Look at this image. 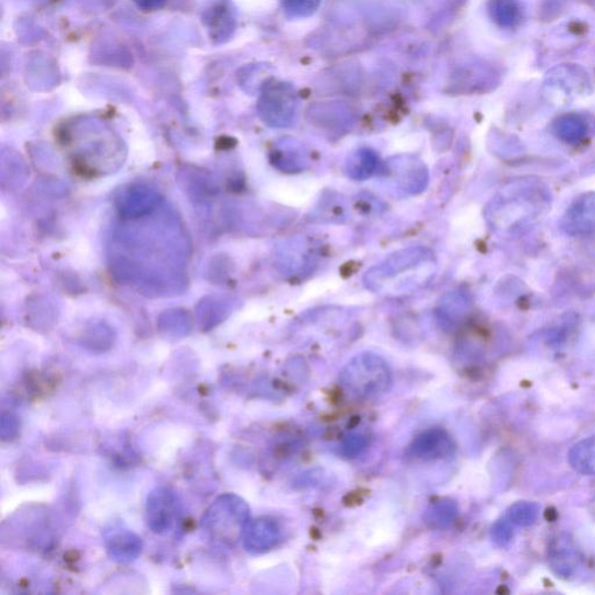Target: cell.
Segmentation results:
<instances>
[{"mask_svg":"<svg viewBox=\"0 0 595 595\" xmlns=\"http://www.w3.org/2000/svg\"><path fill=\"white\" fill-rule=\"evenodd\" d=\"M435 257L426 247H408L387 256L364 275V284L372 292L407 293L421 288L433 277Z\"/></svg>","mask_w":595,"mask_h":595,"instance_id":"cell-1","label":"cell"},{"mask_svg":"<svg viewBox=\"0 0 595 595\" xmlns=\"http://www.w3.org/2000/svg\"><path fill=\"white\" fill-rule=\"evenodd\" d=\"M339 381L348 396L367 400L390 390L392 372L383 357L374 353H361L342 369Z\"/></svg>","mask_w":595,"mask_h":595,"instance_id":"cell-2","label":"cell"},{"mask_svg":"<svg viewBox=\"0 0 595 595\" xmlns=\"http://www.w3.org/2000/svg\"><path fill=\"white\" fill-rule=\"evenodd\" d=\"M249 507L234 494L220 497L207 511L203 528L214 542L232 546L238 542L249 522Z\"/></svg>","mask_w":595,"mask_h":595,"instance_id":"cell-3","label":"cell"},{"mask_svg":"<svg viewBox=\"0 0 595 595\" xmlns=\"http://www.w3.org/2000/svg\"><path fill=\"white\" fill-rule=\"evenodd\" d=\"M387 185L404 196L424 192L429 183V171L418 156L401 154L390 157L381 170Z\"/></svg>","mask_w":595,"mask_h":595,"instance_id":"cell-4","label":"cell"},{"mask_svg":"<svg viewBox=\"0 0 595 595\" xmlns=\"http://www.w3.org/2000/svg\"><path fill=\"white\" fill-rule=\"evenodd\" d=\"M260 116L271 127H289L295 123L297 98L289 85L274 83L265 86L260 104Z\"/></svg>","mask_w":595,"mask_h":595,"instance_id":"cell-5","label":"cell"},{"mask_svg":"<svg viewBox=\"0 0 595 595\" xmlns=\"http://www.w3.org/2000/svg\"><path fill=\"white\" fill-rule=\"evenodd\" d=\"M589 76L583 68L565 64L550 71L544 82V91L549 99L570 100L589 88Z\"/></svg>","mask_w":595,"mask_h":595,"instance_id":"cell-6","label":"cell"},{"mask_svg":"<svg viewBox=\"0 0 595 595\" xmlns=\"http://www.w3.org/2000/svg\"><path fill=\"white\" fill-rule=\"evenodd\" d=\"M181 518V506L177 496L168 489H157L150 494L147 503V522L156 534H167L177 526Z\"/></svg>","mask_w":595,"mask_h":595,"instance_id":"cell-7","label":"cell"},{"mask_svg":"<svg viewBox=\"0 0 595 595\" xmlns=\"http://www.w3.org/2000/svg\"><path fill=\"white\" fill-rule=\"evenodd\" d=\"M243 544L252 554H264L277 547L282 539V529L274 518L263 516L249 521L243 533Z\"/></svg>","mask_w":595,"mask_h":595,"instance_id":"cell-8","label":"cell"},{"mask_svg":"<svg viewBox=\"0 0 595 595\" xmlns=\"http://www.w3.org/2000/svg\"><path fill=\"white\" fill-rule=\"evenodd\" d=\"M455 443L446 430L432 428L417 436L411 446L412 455L422 461H439L453 456Z\"/></svg>","mask_w":595,"mask_h":595,"instance_id":"cell-9","label":"cell"},{"mask_svg":"<svg viewBox=\"0 0 595 595\" xmlns=\"http://www.w3.org/2000/svg\"><path fill=\"white\" fill-rule=\"evenodd\" d=\"M563 227L572 235L595 232V193H587L571 205L566 211Z\"/></svg>","mask_w":595,"mask_h":595,"instance_id":"cell-10","label":"cell"},{"mask_svg":"<svg viewBox=\"0 0 595 595\" xmlns=\"http://www.w3.org/2000/svg\"><path fill=\"white\" fill-rule=\"evenodd\" d=\"M271 155L274 166L289 174H297L310 166L306 148L295 139H283Z\"/></svg>","mask_w":595,"mask_h":595,"instance_id":"cell-11","label":"cell"},{"mask_svg":"<svg viewBox=\"0 0 595 595\" xmlns=\"http://www.w3.org/2000/svg\"><path fill=\"white\" fill-rule=\"evenodd\" d=\"M580 563H582V557L568 539H559L551 546L549 564L557 576L572 577L577 572Z\"/></svg>","mask_w":595,"mask_h":595,"instance_id":"cell-12","label":"cell"},{"mask_svg":"<svg viewBox=\"0 0 595 595\" xmlns=\"http://www.w3.org/2000/svg\"><path fill=\"white\" fill-rule=\"evenodd\" d=\"M106 547L113 559L128 563L139 556L142 543L139 537L129 530L112 529L106 536Z\"/></svg>","mask_w":595,"mask_h":595,"instance_id":"cell-13","label":"cell"},{"mask_svg":"<svg viewBox=\"0 0 595 595\" xmlns=\"http://www.w3.org/2000/svg\"><path fill=\"white\" fill-rule=\"evenodd\" d=\"M383 163L379 156L370 148L356 149L347 157L346 172L354 181H365L372 176L381 174Z\"/></svg>","mask_w":595,"mask_h":595,"instance_id":"cell-14","label":"cell"},{"mask_svg":"<svg viewBox=\"0 0 595 595\" xmlns=\"http://www.w3.org/2000/svg\"><path fill=\"white\" fill-rule=\"evenodd\" d=\"M468 307V299L462 292H450L440 300L436 311L437 320L446 332H453L462 322Z\"/></svg>","mask_w":595,"mask_h":595,"instance_id":"cell-15","label":"cell"},{"mask_svg":"<svg viewBox=\"0 0 595 595\" xmlns=\"http://www.w3.org/2000/svg\"><path fill=\"white\" fill-rule=\"evenodd\" d=\"M458 505L451 499L437 500L427 508L424 521L430 529L443 530L449 528L458 518Z\"/></svg>","mask_w":595,"mask_h":595,"instance_id":"cell-16","label":"cell"},{"mask_svg":"<svg viewBox=\"0 0 595 595\" xmlns=\"http://www.w3.org/2000/svg\"><path fill=\"white\" fill-rule=\"evenodd\" d=\"M314 261V256L310 246L303 240H295L289 242V246L285 247L282 267L283 270H288L289 275H298Z\"/></svg>","mask_w":595,"mask_h":595,"instance_id":"cell-17","label":"cell"},{"mask_svg":"<svg viewBox=\"0 0 595 595\" xmlns=\"http://www.w3.org/2000/svg\"><path fill=\"white\" fill-rule=\"evenodd\" d=\"M489 13L494 23L503 28L519 26L523 16L519 0H490Z\"/></svg>","mask_w":595,"mask_h":595,"instance_id":"cell-18","label":"cell"},{"mask_svg":"<svg viewBox=\"0 0 595 595\" xmlns=\"http://www.w3.org/2000/svg\"><path fill=\"white\" fill-rule=\"evenodd\" d=\"M569 463L582 475L595 476V435L572 447L569 453Z\"/></svg>","mask_w":595,"mask_h":595,"instance_id":"cell-19","label":"cell"},{"mask_svg":"<svg viewBox=\"0 0 595 595\" xmlns=\"http://www.w3.org/2000/svg\"><path fill=\"white\" fill-rule=\"evenodd\" d=\"M205 23L212 31L213 39H224L234 30V18L231 9L224 5L215 6L207 12Z\"/></svg>","mask_w":595,"mask_h":595,"instance_id":"cell-20","label":"cell"},{"mask_svg":"<svg viewBox=\"0 0 595 595\" xmlns=\"http://www.w3.org/2000/svg\"><path fill=\"white\" fill-rule=\"evenodd\" d=\"M555 131L559 138L565 142L577 143L584 139L587 133V124L577 114H566V116L557 119Z\"/></svg>","mask_w":595,"mask_h":595,"instance_id":"cell-21","label":"cell"},{"mask_svg":"<svg viewBox=\"0 0 595 595\" xmlns=\"http://www.w3.org/2000/svg\"><path fill=\"white\" fill-rule=\"evenodd\" d=\"M540 506L529 501L514 504L507 512V520L513 526L529 527L534 525L540 515Z\"/></svg>","mask_w":595,"mask_h":595,"instance_id":"cell-22","label":"cell"},{"mask_svg":"<svg viewBox=\"0 0 595 595\" xmlns=\"http://www.w3.org/2000/svg\"><path fill=\"white\" fill-rule=\"evenodd\" d=\"M319 5V0H283V7L291 16H310Z\"/></svg>","mask_w":595,"mask_h":595,"instance_id":"cell-23","label":"cell"},{"mask_svg":"<svg viewBox=\"0 0 595 595\" xmlns=\"http://www.w3.org/2000/svg\"><path fill=\"white\" fill-rule=\"evenodd\" d=\"M492 539L499 547H506L513 539L512 523L506 520H500L492 528Z\"/></svg>","mask_w":595,"mask_h":595,"instance_id":"cell-24","label":"cell"},{"mask_svg":"<svg viewBox=\"0 0 595 595\" xmlns=\"http://www.w3.org/2000/svg\"><path fill=\"white\" fill-rule=\"evenodd\" d=\"M367 439L363 435H351L343 441L341 453L346 457H356L367 447Z\"/></svg>","mask_w":595,"mask_h":595,"instance_id":"cell-25","label":"cell"},{"mask_svg":"<svg viewBox=\"0 0 595 595\" xmlns=\"http://www.w3.org/2000/svg\"><path fill=\"white\" fill-rule=\"evenodd\" d=\"M133 2L142 10L155 11L161 9L167 3V0H133Z\"/></svg>","mask_w":595,"mask_h":595,"instance_id":"cell-26","label":"cell"}]
</instances>
